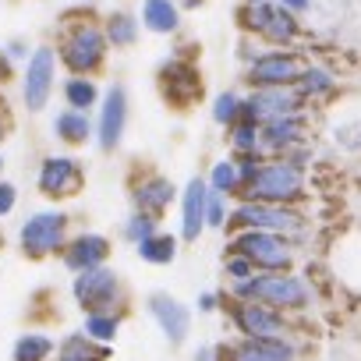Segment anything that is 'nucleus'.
Listing matches in <instances>:
<instances>
[{
    "label": "nucleus",
    "instance_id": "1",
    "mask_svg": "<svg viewBox=\"0 0 361 361\" xmlns=\"http://www.w3.org/2000/svg\"><path fill=\"white\" fill-rule=\"evenodd\" d=\"M308 195V170L287 156H262L248 185L241 188L238 199H259V202H276V206H301Z\"/></svg>",
    "mask_w": 361,
    "mask_h": 361
},
{
    "label": "nucleus",
    "instance_id": "2",
    "mask_svg": "<svg viewBox=\"0 0 361 361\" xmlns=\"http://www.w3.org/2000/svg\"><path fill=\"white\" fill-rule=\"evenodd\" d=\"M231 298H245V301H262L276 312H301L312 308L315 301V287L308 283V276L301 273H255L248 280L231 283Z\"/></svg>",
    "mask_w": 361,
    "mask_h": 361
},
{
    "label": "nucleus",
    "instance_id": "3",
    "mask_svg": "<svg viewBox=\"0 0 361 361\" xmlns=\"http://www.w3.org/2000/svg\"><path fill=\"white\" fill-rule=\"evenodd\" d=\"M238 25L245 32V39H259L266 47H294L305 36V25L294 11H287L276 0L266 4H241L238 11Z\"/></svg>",
    "mask_w": 361,
    "mask_h": 361
},
{
    "label": "nucleus",
    "instance_id": "4",
    "mask_svg": "<svg viewBox=\"0 0 361 361\" xmlns=\"http://www.w3.org/2000/svg\"><path fill=\"white\" fill-rule=\"evenodd\" d=\"M106 50H110V39L103 32V25L89 22V18H78L71 22L61 39H57V54H61V64L68 68V75H92L103 68L106 61Z\"/></svg>",
    "mask_w": 361,
    "mask_h": 361
},
{
    "label": "nucleus",
    "instance_id": "5",
    "mask_svg": "<svg viewBox=\"0 0 361 361\" xmlns=\"http://www.w3.org/2000/svg\"><path fill=\"white\" fill-rule=\"evenodd\" d=\"M231 231H273L283 238H301L308 231V216L301 206H276L259 199H238L231 213Z\"/></svg>",
    "mask_w": 361,
    "mask_h": 361
},
{
    "label": "nucleus",
    "instance_id": "6",
    "mask_svg": "<svg viewBox=\"0 0 361 361\" xmlns=\"http://www.w3.org/2000/svg\"><path fill=\"white\" fill-rule=\"evenodd\" d=\"M308 68V54L294 47H269V50H252L245 64V82L248 89H269V85H298V78Z\"/></svg>",
    "mask_w": 361,
    "mask_h": 361
},
{
    "label": "nucleus",
    "instance_id": "7",
    "mask_svg": "<svg viewBox=\"0 0 361 361\" xmlns=\"http://www.w3.org/2000/svg\"><path fill=\"white\" fill-rule=\"evenodd\" d=\"M227 248L252 259L259 273H287L298 262V241L273 231H234Z\"/></svg>",
    "mask_w": 361,
    "mask_h": 361
},
{
    "label": "nucleus",
    "instance_id": "8",
    "mask_svg": "<svg viewBox=\"0 0 361 361\" xmlns=\"http://www.w3.org/2000/svg\"><path fill=\"white\" fill-rule=\"evenodd\" d=\"M71 241V216L64 209H39L32 213L22 231H18V248L25 259H47V255H61L64 245Z\"/></svg>",
    "mask_w": 361,
    "mask_h": 361
},
{
    "label": "nucleus",
    "instance_id": "9",
    "mask_svg": "<svg viewBox=\"0 0 361 361\" xmlns=\"http://www.w3.org/2000/svg\"><path fill=\"white\" fill-rule=\"evenodd\" d=\"M71 298L82 312H121L124 305V283L110 266L82 269L71 280Z\"/></svg>",
    "mask_w": 361,
    "mask_h": 361
},
{
    "label": "nucleus",
    "instance_id": "10",
    "mask_svg": "<svg viewBox=\"0 0 361 361\" xmlns=\"http://www.w3.org/2000/svg\"><path fill=\"white\" fill-rule=\"evenodd\" d=\"M36 188H39V195L50 199V202L75 199V195L85 188V166H82L78 156H71V152H50V156H43V163H39Z\"/></svg>",
    "mask_w": 361,
    "mask_h": 361
},
{
    "label": "nucleus",
    "instance_id": "11",
    "mask_svg": "<svg viewBox=\"0 0 361 361\" xmlns=\"http://www.w3.org/2000/svg\"><path fill=\"white\" fill-rule=\"evenodd\" d=\"M57 68H61V54L57 47H36L32 57L25 61V75H22V99L29 114H43L54 89H57Z\"/></svg>",
    "mask_w": 361,
    "mask_h": 361
},
{
    "label": "nucleus",
    "instance_id": "12",
    "mask_svg": "<svg viewBox=\"0 0 361 361\" xmlns=\"http://www.w3.org/2000/svg\"><path fill=\"white\" fill-rule=\"evenodd\" d=\"M301 110H308V103L298 92V85L248 89V96H245V121H255V124H269V121H280V117H290Z\"/></svg>",
    "mask_w": 361,
    "mask_h": 361
},
{
    "label": "nucleus",
    "instance_id": "13",
    "mask_svg": "<svg viewBox=\"0 0 361 361\" xmlns=\"http://www.w3.org/2000/svg\"><path fill=\"white\" fill-rule=\"evenodd\" d=\"M227 312L231 322L241 336H290V322L283 312L262 305V301H245V298H231L227 294Z\"/></svg>",
    "mask_w": 361,
    "mask_h": 361
},
{
    "label": "nucleus",
    "instance_id": "14",
    "mask_svg": "<svg viewBox=\"0 0 361 361\" xmlns=\"http://www.w3.org/2000/svg\"><path fill=\"white\" fill-rule=\"evenodd\" d=\"M145 312L152 315L156 329L163 333V340L170 347H180V343L188 340V333H192V308L185 301H177L166 290H152L145 298Z\"/></svg>",
    "mask_w": 361,
    "mask_h": 361
},
{
    "label": "nucleus",
    "instance_id": "15",
    "mask_svg": "<svg viewBox=\"0 0 361 361\" xmlns=\"http://www.w3.org/2000/svg\"><path fill=\"white\" fill-rule=\"evenodd\" d=\"M329 145L343 156H361V99H340L326 110L322 124Z\"/></svg>",
    "mask_w": 361,
    "mask_h": 361
},
{
    "label": "nucleus",
    "instance_id": "16",
    "mask_svg": "<svg viewBox=\"0 0 361 361\" xmlns=\"http://www.w3.org/2000/svg\"><path fill=\"white\" fill-rule=\"evenodd\" d=\"M124 131H128V89L121 82H114L103 92V99H99V117H96V142H99V149L103 152L121 149Z\"/></svg>",
    "mask_w": 361,
    "mask_h": 361
},
{
    "label": "nucleus",
    "instance_id": "17",
    "mask_svg": "<svg viewBox=\"0 0 361 361\" xmlns=\"http://www.w3.org/2000/svg\"><path fill=\"white\" fill-rule=\"evenodd\" d=\"M220 361H298L290 336H241L234 347L220 343Z\"/></svg>",
    "mask_w": 361,
    "mask_h": 361
},
{
    "label": "nucleus",
    "instance_id": "18",
    "mask_svg": "<svg viewBox=\"0 0 361 361\" xmlns=\"http://www.w3.org/2000/svg\"><path fill=\"white\" fill-rule=\"evenodd\" d=\"M308 138H312L308 110L262 124V152H266V156H287V152H294L298 145H305Z\"/></svg>",
    "mask_w": 361,
    "mask_h": 361
},
{
    "label": "nucleus",
    "instance_id": "19",
    "mask_svg": "<svg viewBox=\"0 0 361 361\" xmlns=\"http://www.w3.org/2000/svg\"><path fill=\"white\" fill-rule=\"evenodd\" d=\"M206 209H209V185H206V177H192L180 188V241L195 245L202 231H209Z\"/></svg>",
    "mask_w": 361,
    "mask_h": 361
},
{
    "label": "nucleus",
    "instance_id": "20",
    "mask_svg": "<svg viewBox=\"0 0 361 361\" xmlns=\"http://www.w3.org/2000/svg\"><path fill=\"white\" fill-rule=\"evenodd\" d=\"M114 245L106 234H96V231H85V234H75L64 252H61V262L71 269V273H82V269H96V266H106Z\"/></svg>",
    "mask_w": 361,
    "mask_h": 361
},
{
    "label": "nucleus",
    "instance_id": "21",
    "mask_svg": "<svg viewBox=\"0 0 361 361\" xmlns=\"http://www.w3.org/2000/svg\"><path fill=\"white\" fill-rule=\"evenodd\" d=\"M177 188L166 173H142L131 188V206L142 209V213H152V216H163L173 202H177Z\"/></svg>",
    "mask_w": 361,
    "mask_h": 361
},
{
    "label": "nucleus",
    "instance_id": "22",
    "mask_svg": "<svg viewBox=\"0 0 361 361\" xmlns=\"http://www.w3.org/2000/svg\"><path fill=\"white\" fill-rule=\"evenodd\" d=\"M329 269H333V276L343 287H350L354 294H361V231H350L340 241H333Z\"/></svg>",
    "mask_w": 361,
    "mask_h": 361
},
{
    "label": "nucleus",
    "instance_id": "23",
    "mask_svg": "<svg viewBox=\"0 0 361 361\" xmlns=\"http://www.w3.org/2000/svg\"><path fill=\"white\" fill-rule=\"evenodd\" d=\"M159 85H163V96H166L173 106L195 103V99H199V89H202L199 71H195L192 64H185V61L163 64V68H159Z\"/></svg>",
    "mask_w": 361,
    "mask_h": 361
},
{
    "label": "nucleus",
    "instance_id": "24",
    "mask_svg": "<svg viewBox=\"0 0 361 361\" xmlns=\"http://www.w3.org/2000/svg\"><path fill=\"white\" fill-rule=\"evenodd\" d=\"M336 89H340L336 71L326 68V64H315V61H308L305 75L298 78V92L305 96L308 106H312V103H329V99L336 96Z\"/></svg>",
    "mask_w": 361,
    "mask_h": 361
},
{
    "label": "nucleus",
    "instance_id": "25",
    "mask_svg": "<svg viewBox=\"0 0 361 361\" xmlns=\"http://www.w3.org/2000/svg\"><path fill=\"white\" fill-rule=\"evenodd\" d=\"M142 29L152 36H173L180 29V4L177 0H142Z\"/></svg>",
    "mask_w": 361,
    "mask_h": 361
},
{
    "label": "nucleus",
    "instance_id": "26",
    "mask_svg": "<svg viewBox=\"0 0 361 361\" xmlns=\"http://www.w3.org/2000/svg\"><path fill=\"white\" fill-rule=\"evenodd\" d=\"M54 138H61L64 145H85L89 138H96V124H92L89 110L64 106V110L54 117Z\"/></svg>",
    "mask_w": 361,
    "mask_h": 361
},
{
    "label": "nucleus",
    "instance_id": "27",
    "mask_svg": "<svg viewBox=\"0 0 361 361\" xmlns=\"http://www.w3.org/2000/svg\"><path fill=\"white\" fill-rule=\"evenodd\" d=\"M206 185H209V192H220V195H241V188H245L241 159H238L234 152L220 156V159L209 166V173H206Z\"/></svg>",
    "mask_w": 361,
    "mask_h": 361
},
{
    "label": "nucleus",
    "instance_id": "28",
    "mask_svg": "<svg viewBox=\"0 0 361 361\" xmlns=\"http://www.w3.org/2000/svg\"><path fill=\"white\" fill-rule=\"evenodd\" d=\"M57 361H110V343H99L85 333H68L57 343Z\"/></svg>",
    "mask_w": 361,
    "mask_h": 361
},
{
    "label": "nucleus",
    "instance_id": "29",
    "mask_svg": "<svg viewBox=\"0 0 361 361\" xmlns=\"http://www.w3.org/2000/svg\"><path fill=\"white\" fill-rule=\"evenodd\" d=\"M138 25H142V18L131 11H110L103 18V32H106L110 47H117V50H128L138 43Z\"/></svg>",
    "mask_w": 361,
    "mask_h": 361
},
{
    "label": "nucleus",
    "instance_id": "30",
    "mask_svg": "<svg viewBox=\"0 0 361 361\" xmlns=\"http://www.w3.org/2000/svg\"><path fill=\"white\" fill-rule=\"evenodd\" d=\"M61 96H64V103L75 106V110H92V106L103 99V92H99V85H96L92 75H68L64 85H61Z\"/></svg>",
    "mask_w": 361,
    "mask_h": 361
},
{
    "label": "nucleus",
    "instance_id": "31",
    "mask_svg": "<svg viewBox=\"0 0 361 361\" xmlns=\"http://www.w3.org/2000/svg\"><path fill=\"white\" fill-rule=\"evenodd\" d=\"M177 252H180V238L170 234V231H159V234H152L149 241L138 245V259L149 262V266H170L177 259Z\"/></svg>",
    "mask_w": 361,
    "mask_h": 361
},
{
    "label": "nucleus",
    "instance_id": "32",
    "mask_svg": "<svg viewBox=\"0 0 361 361\" xmlns=\"http://www.w3.org/2000/svg\"><path fill=\"white\" fill-rule=\"evenodd\" d=\"M57 357V343L47 333H22L11 347V361H50Z\"/></svg>",
    "mask_w": 361,
    "mask_h": 361
},
{
    "label": "nucleus",
    "instance_id": "33",
    "mask_svg": "<svg viewBox=\"0 0 361 361\" xmlns=\"http://www.w3.org/2000/svg\"><path fill=\"white\" fill-rule=\"evenodd\" d=\"M227 149L234 156H252V152H262V124L255 121H238L234 128H227Z\"/></svg>",
    "mask_w": 361,
    "mask_h": 361
},
{
    "label": "nucleus",
    "instance_id": "34",
    "mask_svg": "<svg viewBox=\"0 0 361 361\" xmlns=\"http://www.w3.org/2000/svg\"><path fill=\"white\" fill-rule=\"evenodd\" d=\"M209 117H213V124H220L224 131L234 128V124L245 117V96L234 92V89H224L220 96H213V103H209Z\"/></svg>",
    "mask_w": 361,
    "mask_h": 361
},
{
    "label": "nucleus",
    "instance_id": "35",
    "mask_svg": "<svg viewBox=\"0 0 361 361\" xmlns=\"http://www.w3.org/2000/svg\"><path fill=\"white\" fill-rule=\"evenodd\" d=\"M82 333L99 340V343H114L121 333V312H85Z\"/></svg>",
    "mask_w": 361,
    "mask_h": 361
},
{
    "label": "nucleus",
    "instance_id": "36",
    "mask_svg": "<svg viewBox=\"0 0 361 361\" xmlns=\"http://www.w3.org/2000/svg\"><path fill=\"white\" fill-rule=\"evenodd\" d=\"M121 234H124V241H128V245H135V248H138L142 241H149L152 234H159V216L142 213V209H131V216L124 220Z\"/></svg>",
    "mask_w": 361,
    "mask_h": 361
},
{
    "label": "nucleus",
    "instance_id": "37",
    "mask_svg": "<svg viewBox=\"0 0 361 361\" xmlns=\"http://www.w3.org/2000/svg\"><path fill=\"white\" fill-rule=\"evenodd\" d=\"M231 195H220V192H209V209H206V224L209 231H227L231 227Z\"/></svg>",
    "mask_w": 361,
    "mask_h": 361
},
{
    "label": "nucleus",
    "instance_id": "38",
    "mask_svg": "<svg viewBox=\"0 0 361 361\" xmlns=\"http://www.w3.org/2000/svg\"><path fill=\"white\" fill-rule=\"evenodd\" d=\"M224 273H227V280H231V283H238V280L255 276L259 269L252 266V259H245L241 252H231V248H227V255H224Z\"/></svg>",
    "mask_w": 361,
    "mask_h": 361
},
{
    "label": "nucleus",
    "instance_id": "39",
    "mask_svg": "<svg viewBox=\"0 0 361 361\" xmlns=\"http://www.w3.org/2000/svg\"><path fill=\"white\" fill-rule=\"evenodd\" d=\"M18 206V188L11 180H0V216H11Z\"/></svg>",
    "mask_w": 361,
    "mask_h": 361
},
{
    "label": "nucleus",
    "instance_id": "40",
    "mask_svg": "<svg viewBox=\"0 0 361 361\" xmlns=\"http://www.w3.org/2000/svg\"><path fill=\"white\" fill-rule=\"evenodd\" d=\"M4 50H8V57H11L15 64H22V61H29V57H32V50H29V43H25V39H11Z\"/></svg>",
    "mask_w": 361,
    "mask_h": 361
},
{
    "label": "nucleus",
    "instance_id": "41",
    "mask_svg": "<svg viewBox=\"0 0 361 361\" xmlns=\"http://www.w3.org/2000/svg\"><path fill=\"white\" fill-rule=\"evenodd\" d=\"M276 4H283L287 11H294L298 18H305V15H312V8H315V0H276Z\"/></svg>",
    "mask_w": 361,
    "mask_h": 361
},
{
    "label": "nucleus",
    "instance_id": "42",
    "mask_svg": "<svg viewBox=\"0 0 361 361\" xmlns=\"http://www.w3.org/2000/svg\"><path fill=\"white\" fill-rule=\"evenodd\" d=\"M220 301H224V294L206 290V294H199V312H216V308H220Z\"/></svg>",
    "mask_w": 361,
    "mask_h": 361
},
{
    "label": "nucleus",
    "instance_id": "43",
    "mask_svg": "<svg viewBox=\"0 0 361 361\" xmlns=\"http://www.w3.org/2000/svg\"><path fill=\"white\" fill-rule=\"evenodd\" d=\"M11 75H15V61L8 57V50H4V47H0V82H8Z\"/></svg>",
    "mask_w": 361,
    "mask_h": 361
},
{
    "label": "nucleus",
    "instance_id": "44",
    "mask_svg": "<svg viewBox=\"0 0 361 361\" xmlns=\"http://www.w3.org/2000/svg\"><path fill=\"white\" fill-rule=\"evenodd\" d=\"M195 361H220V347H213V343H202V347L195 350Z\"/></svg>",
    "mask_w": 361,
    "mask_h": 361
},
{
    "label": "nucleus",
    "instance_id": "45",
    "mask_svg": "<svg viewBox=\"0 0 361 361\" xmlns=\"http://www.w3.org/2000/svg\"><path fill=\"white\" fill-rule=\"evenodd\" d=\"M177 4H180V8H202L206 0H177Z\"/></svg>",
    "mask_w": 361,
    "mask_h": 361
},
{
    "label": "nucleus",
    "instance_id": "46",
    "mask_svg": "<svg viewBox=\"0 0 361 361\" xmlns=\"http://www.w3.org/2000/svg\"><path fill=\"white\" fill-rule=\"evenodd\" d=\"M241 4H266V0H241Z\"/></svg>",
    "mask_w": 361,
    "mask_h": 361
},
{
    "label": "nucleus",
    "instance_id": "47",
    "mask_svg": "<svg viewBox=\"0 0 361 361\" xmlns=\"http://www.w3.org/2000/svg\"><path fill=\"white\" fill-rule=\"evenodd\" d=\"M0 248H4V231H0Z\"/></svg>",
    "mask_w": 361,
    "mask_h": 361
},
{
    "label": "nucleus",
    "instance_id": "48",
    "mask_svg": "<svg viewBox=\"0 0 361 361\" xmlns=\"http://www.w3.org/2000/svg\"><path fill=\"white\" fill-rule=\"evenodd\" d=\"M0 170H4V156H0Z\"/></svg>",
    "mask_w": 361,
    "mask_h": 361
}]
</instances>
